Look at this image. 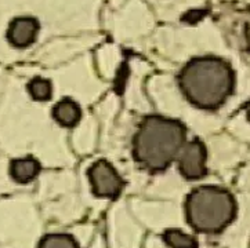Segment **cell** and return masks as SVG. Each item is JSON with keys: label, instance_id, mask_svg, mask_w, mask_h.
Segmentation results:
<instances>
[{"label": "cell", "instance_id": "6da1fadb", "mask_svg": "<svg viewBox=\"0 0 250 248\" xmlns=\"http://www.w3.org/2000/svg\"><path fill=\"white\" fill-rule=\"evenodd\" d=\"M178 81L183 94L191 104L213 111L232 94L235 75L231 65L223 58L198 57L183 68Z\"/></svg>", "mask_w": 250, "mask_h": 248}, {"label": "cell", "instance_id": "7a4b0ae2", "mask_svg": "<svg viewBox=\"0 0 250 248\" xmlns=\"http://www.w3.org/2000/svg\"><path fill=\"white\" fill-rule=\"evenodd\" d=\"M186 135L181 121L162 116L146 117L134 136V157L148 170H165L177 159L186 144Z\"/></svg>", "mask_w": 250, "mask_h": 248}, {"label": "cell", "instance_id": "3957f363", "mask_svg": "<svg viewBox=\"0 0 250 248\" xmlns=\"http://www.w3.org/2000/svg\"><path fill=\"white\" fill-rule=\"evenodd\" d=\"M236 215V201L224 188L199 186L188 194L186 216L196 232H223Z\"/></svg>", "mask_w": 250, "mask_h": 248}, {"label": "cell", "instance_id": "277c9868", "mask_svg": "<svg viewBox=\"0 0 250 248\" xmlns=\"http://www.w3.org/2000/svg\"><path fill=\"white\" fill-rule=\"evenodd\" d=\"M208 151L199 139L186 142L178 153V170L188 181H198L208 174Z\"/></svg>", "mask_w": 250, "mask_h": 248}, {"label": "cell", "instance_id": "5b68a950", "mask_svg": "<svg viewBox=\"0 0 250 248\" xmlns=\"http://www.w3.org/2000/svg\"><path fill=\"white\" fill-rule=\"evenodd\" d=\"M93 192L101 197H116L122 192L123 181L109 161L98 160L89 168Z\"/></svg>", "mask_w": 250, "mask_h": 248}, {"label": "cell", "instance_id": "8992f818", "mask_svg": "<svg viewBox=\"0 0 250 248\" xmlns=\"http://www.w3.org/2000/svg\"><path fill=\"white\" fill-rule=\"evenodd\" d=\"M41 25L36 18L29 16L17 17L8 25L7 40L13 47H29L36 40Z\"/></svg>", "mask_w": 250, "mask_h": 248}, {"label": "cell", "instance_id": "52a82bcc", "mask_svg": "<svg viewBox=\"0 0 250 248\" xmlns=\"http://www.w3.org/2000/svg\"><path fill=\"white\" fill-rule=\"evenodd\" d=\"M39 171H41L39 161L31 156H26L22 159H16L10 164V175L20 184H26V182L35 179L39 174Z\"/></svg>", "mask_w": 250, "mask_h": 248}, {"label": "cell", "instance_id": "ba28073f", "mask_svg": "<svg viewBox=\"0 0 250 248\" xmlns=\"http://www.w3.org/2000/svg\"><path fill=\"white\" fill-rule=\"evenodd\" d=\"M53 116L61 126L72 127L81 120L82 109L71 98H64L60 102H57L53 109Z\"/></svg>", "mask_w": 250, "mask_h": 248}, {"label": "cell", "instance_id": "9c48e42d", "mask_svg": "<svg viewBox=\"0 0 250 248\" xmlns=\"http://www.w3.org/2000/svg\"><path fill=\"white\" fill-rule=\"evenodd\" d=\"M163 241L169 248H198V240L194 236L180 229L165 230Z\"/></svg>", "mask_w": 250, "mask_h": 248}, {"label": "cell", "instance_id": "30bf717a", "mask_svg": "<svg viewBox=\"0 0 250 248\" xmlns=\"http://www.w3.org/2000/svg\"><path fill=\"white\" fill-rule=\"evenodd\" d=\"M38 248H81L71 234L66 233H50L44 236Z\"/></svg>", "mask_w": 250, "mask_h": 248}, {"label": "cell", "instance_id": "8fae6325", "mask_svg": "<svg viewBox=\"0 0 250 248\" xmlns=\"http://www.w3.org/2000/svg\"><path fill=\"white\" fill-rule=\"evenodd\" d=\"M28 91L36 101H47L53 94V86L47 79L43 77H35L28 84Z\"/></svg>", "mask_w": 250, "mask_h": 248}, {"label": "cell", "instance_id": "7c38bea8", "mask_svg": "<svg viewBox=\"0 0 250 248\" xmlns=\"http://www.w3.org/2000/svg\"><path fill=\"white\" fill-rule=\"evenodd\" d=\"M248 39H249V41H250V29L248 31Z\"/></svg>", "mask_w": 250, "mask_h": 248}]
</instances>
